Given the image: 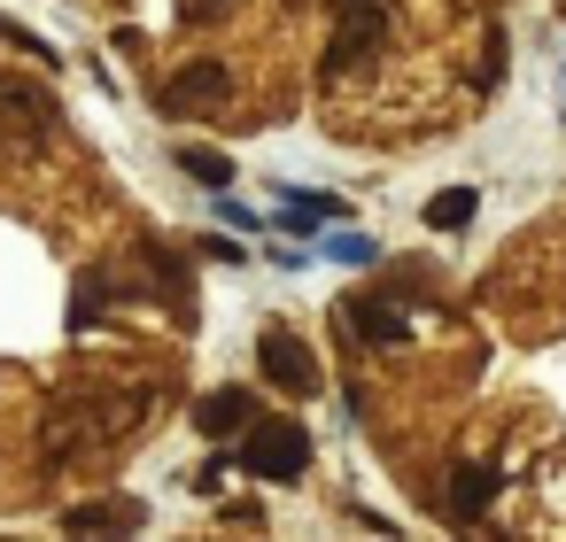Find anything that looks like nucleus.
<instances>
[{
	"label": "nucleus",
	"instance_id": "nucleus-1",
	"mask_svg": "<svg viewBox=\"0 0 566 542\" xmlns=\"http://www.w3.org/2000/svg\"><path fill=\"white\" fill-rule=\"evenodd\" d=\"M388 40V9L380 0H334V40H326V78H349L380 55Z\"/></svg>",
	"mask_w": 566,
	"mask_h": 542
},
{
	"label": "nucleus",
	"instance_id": "nucleus-2",
	"mask_svg": "<svg viewBox=\"0 0 566 542\" xmlns=\"http://www.w3.org/2000/svg\"><path fill=\"white\" fill-rule=\"evenodd\" d=\"M55 140V102L32 86V78H0V148L9 156H32Z\"/></svg>",
	"mask_w": 566,
	"mask_h": 542
},
{
	"label": "nucleus",
	"instance_id": "nucleus-3",
	"mask_svg": "<svg viewBox=\"0 0 566 542\" xmlns=\"http://www.w3.org/2000/svg\"><path fill=\"white\" fill-rule=\"evenodd\" d=\"M241 465H249L256 480H295V472L311 465V434H303V426H280V418H272V426H256V434L241 442Z\"/></svg>",
	"mask_w": 566,
	"mask_h": 542
},
{
	"label": "nucleus",
	"instance_id": "nucleus-4",
	"mask_svg": "<svg viewBox=\"0 0 566 542\" xmlns=\"http://www.w3.org/2000/svg\"><path fill=\"white\" fill-rule=\"evenodd\" d=\"M256 364H264V380H272V387H287V395H318V357H311L287 326H264Z\"/></svg>",
	"mask_w": 566,
	"mask_h": 542
},
{
	"label": "nucleus",
	"instance_id": "nucleus-5",
	"mask_svg": "<svg viewBox=\"0 0 566 542\" xmlns=\"http://www.w3.org/2000/svg\"><path fill=\"white\" fill-rule=\"evenodd\" d=\"M226 94H233V78H226L218 63H187V71L164 86V109H171V117H187V109H218Z\"/></svg>",
	"mask_w": 566,
	"mask_h": 542
},
{
	"label": "nucleus",
	"instance_id": "nucleus-6",
	"mask_svg": "<svg viewBox=\"0 0 566 542\" xmlns=\"http://www.w3.org/2000/svg\"><path fill=\"white\" fill-rule=\"evenodd\" d=\"M249 418H256V395H249V387H218V395H202V403H195V426H202L210 442L241 434Z\"/></svg>",
	"mask_w": 566,
	"mask_h": 542
},
{
	"label": "nucleus",
	"instance_id": "nucleus-7",
	"mask_svg": "<svg viewBox=\"0 0 566 542\" xmlns=\"http://www.w3.org/2000/svg\"><path fill=\"white\" fill-rule=\"evenodd\" d=\"M349 326H357L365 341H380V349H396V341H403V310H396V302H380V295H349Z\"/></svg>",
	"mask_w": 566,
	"mask_h": 542
},
{
	"label": "nucleus",
	"instance_id": "nucleus-8",
	"mask_svg": "<svg viewBox=\"0 0 566 542\" xmlns=\"http://www.w3.org/2000/svg\"><path fill=\"white\" fill-rule=\"evenodd\" d=\"M489 503H496V472H489V465L450 472V511H458V519H481Z\"/></svg>",
	"mask_w": 566,
	"mask_h": 542
},
{
	"label": "nucleus",
	"instance_id": "nucleus-9",
	"mask_svg": "<svg viewBox=\"0 0 566 542\" xmlns=\"http://www.w3.org/2000/svg\"><path fill=\"white\" fill-rule=\"evenodd\" d=\"M465 217H473V187H442V194L427 202V225H434V233H458Z\"/></svg>",
	"mask_w": 566,
	"mask_h": 542
},
{
	"label": "nucleus",
	"instance_id": "nucleus-10",
	"mask_svg": "<svg viewBox=\"0 0 566 542\" xmlns=\"http://www.w3.org/2000/svg\"><path fill=\"white\" fill-rule=\"evenodd\" d=\"M179 171H195V179H202V187H210V194H218V187H226V179H233V163H226V156H218V148H179Z\"/></svg>",
	"mask_w": 566,
	"mask_h": 542
},
{
	"label": "nucleus",
	"instance_id": "nucleus-11",
	"mask_svg": "<svg viewBox=\"0 0 566 542\" xmlns=\"http://www.w3.org/2000/svg\"><path fill=\"white\" fill-rule=\"evenodd\" d=\"M71 527H78V534H86V527H140V503H78Z\"/></svg>",
	"mask_w": 566,
	"mask_h": 542
},
{
	"label": "nucleus",
	"instance_id": "nucleus-12",
	"mask_svg": "<svg viewBox=\"0 0 566 542\" xmlns=\"http://www.w3.org/2000/svg\"><path fill=\"white\" fill-rule=\"evenodd\" d=\"M71 318H78V326H94V318H102V272H86V279H78V310H71Z\"/></svg>",
	"mask_w": 566,
	"mask_h": 542
},
{
	"label": "nucleus",
	"instance_id": "nucleus-13",
	"mask_svg": "<svg viewBox=\"0 0 566 542\" xmlns=\"http://www.w3.org/2000/svg\"><path fill=\"white\" fill-rule=\"evenodd\" d=\"M326 256H342V264H373V241H357V233H342V241H326Z\"/></svg>",
	"mask_w": 566,
	"mask_h": 542
},
{
	"label": "nucleus",
	"instance_id": "nucleus-14",
	"mask_svg": "<svg viewBox=\"0 0 566 542\" xmlns=\"http://www.w3.org/2000/svg\"><path fill=\"white\" fill-rule=\"evenodd\" d=\"M0 40H9V47H24V55H48V47H40V40H32L24 24H9V17H0Z\"/></svg>",
	"mask_w": 566,
	"mask_h": 542
},
{
	"label": "nucleus",
	"instance_id": "nucleus-15",
	"mask_svg": "<svg viewBox=\"0 0 566 542\" xmlns=\"http://www.w3.org/2000/svg\"><path fill=\"white\" fill-rule=\"evenodd\" d=\"M210 9H226V0H187V17H210Z\"/></svg>",
	"mask_w": 566,
	"mask_h": 542
}]
</instances>
